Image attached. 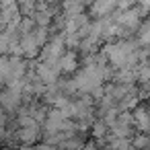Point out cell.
Returning <instances> with one entry per match:
<instances>
[{"mask_svg": "<svg viewBox=\"0 0 150 150\" xmlns=\"http://www.w3.org/2000/svg\"><path fill=\"white\" fill-rule=\"evenodd\" d=\"M15 138H17V142H21L25 146H33L43 138V132H41V125H37V127H19Z\"/></svg>", "mask_w": 150, "mask_h": 150, "instance_id": "cell-1", "label": "cell"}, {"mask_svg": "<svg viewBox=\"0 0 150 150\" xmlns=\"http://www.w3.org/2000/svg\"><path fill=\"white\" fill-rule=\"evenodd\" d=\"M21 45H23V52H25V58L27 60H33V58H37L41 54V45L37 43V39H35L33 33L23 35L21 37Z\"/></svg>", "mask_w": 150, "mask_h": 150, "instance_id": "cell-2", "label": "cell"}, {"mask_svg": "<svg viewBox=\"0 0 150 150\" xmlns=\"http://www.w3.org/2000/svg\"><path fill=\"white\" fill-rule=\"evenodd\" d=\"M60 70H62V74H72V72H76V70H78V54L68 50V52L62 56V60H60Z\"/></svg>", "mask_w": 150, "mask_h": 150, "instance_id": "cell-3", "label": "cell"}, {"mask_svg": "<svg viewBox=\"0 0 150 150\" xmlns=\"http://www.w3.org/2000/svg\"><path fill=\"white\" fill-rule=\"evenodd\" d=\"M132 148L134 150H150V136L148 134H134L132 138Z\"/></svg>", "mask_w": 150, "mask_h": 150, "instance_id": "cell-4", "label": "cell"}, {"mask_svg": "<svg viewBox=\"0 0 150 150\" xmlns=\"http://www.w3.org/2000/svg\"><path fill=\"white\" fill-rule=\"evenodd\" d=\"M136 37H138V41H140L142 47H148V45H150V19H146V21L142 23V27L138 29Z\"/></svg>", "mask_w": 150, "mask_h": 150, "instance_id": "cell-5", "label": "cell"}, {"mask_svg": "<svg viewBox=\"0 0 150 150\" xmlns=\"http://www.w3.org/2000/svg\"><path fill=\"white\" fill-rule=\"evenodd\" d=\"M136 74H138V84L150 82V62H146V64H140V66L136 68Z\"/></svg>", "mask_w": 150, "mask_h": 150, "instance_id": "cell-6", "label": "cell"}, {"mask_svg": "<svg viewBox=\"0 0 150 150\" xmlns=\"http://www.w3.org/2000/svg\"><path fill=\"white\" fill-rule=\"evenodd\" d=\"M47 2H50V6H52V4H60L62 0H47Z\"/></svg>", "mask_w": 150, "mask_h": 150, "instance_id": "cell-7", "label": "cell"}, {"mask_svg": "<svg viewBox=\"0 0 150 150\" xmlns=\"http://www.w3.org/2000/svg\"><path fill=\"white\" fill-rule=\"evenodd\" d=\"M99 150H111V148H109V146H101Z\"/></svg>", "mask_w": 150, "mask_h": 150, "instance_id": "cell-8", "label": "cell"}, {"mask_svg": "<svg viewBox=\"0 0 150 150\" xmlns=\"http://www.w3.org/2000/svg\"><path fill=\"white\" fill-rule=\"evenodd\" d=\"M148 50H150V45H148Z\"/></svg>", "mask_w": 150, "mask_h": 150, "instance_id": "cell-9", "label": "cell"}]
</instances>
